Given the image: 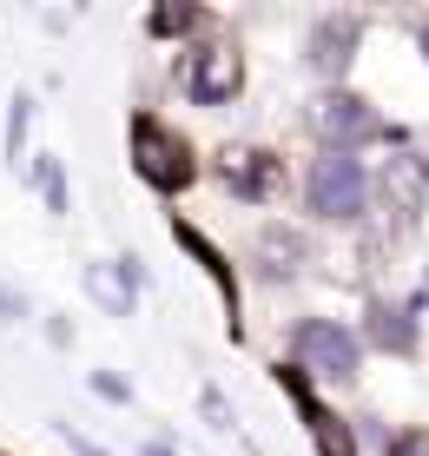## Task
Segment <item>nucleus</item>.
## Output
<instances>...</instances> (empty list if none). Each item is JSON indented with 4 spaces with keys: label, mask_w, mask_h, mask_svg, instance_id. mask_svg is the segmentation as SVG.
Returning a JSON list of instances; mask_svg holds the SVG:
<instances>
[{
    "label": "nucleus",
    "mask_w": 429,
    "mask_h": 456,
    "mask_svg": "<svg viewBox=\"0 0 429 456\" xmlns=\"http://www.w3.org/2000/svg\"><path fill=\"white\" fill-rule=\"evenodd\" d=\"M53 430H60V444H67L73 456H113V450H100V444H93V436H79L73 423H53Z\"/></svg>",
    "instance_id": "obj_18"
},
{
    "label": "nucleus",
    "mask_w": 429,
    "mask_h": 456,
    "mask_svg": "<svg viewBox=\"0 0 429 456\" xmlns=\"http://www.w3.org/2000/svg\"><path fill=\"white\" fill-rule=\"evenodd\" d=\"M146 456H179V450H172V444H146Z\"/></svg>",
    "instance_id": "obj_21"
},
{
    "label": "nucleus",
    "mask_w": 429,
    "mask_h": 456,
    "mask_svg": "<svg viewBox=\"0 0 429 456\" xmlns=\"http://www.w3.org/2000/svg\"><path fill=\"white\" fill-rule=\"evenodd\" d=\"M311 133L324 139V152H363V146H376V139H390V146H396V139H403V126H390L370 100L330 86L324 100L311 106Z\"/></svg>",
    "instance_id": "obj_4"
},
{
    "label": "nucleus",
    "mask_w": 429,
    "mask_h": 456,
    "mask_svg": "<svg viewBox=\"0 0 429 456\" xmlns=\"http://www.w3.org/2000/svg\"><path fill=\"white\" fill-rule=\"evenodd\" d=\"M417 40H423V60H429V20H417Z\"/></svg>",
    "instance_id": "obj_20"
},
{
    "label": "nucleus",
    "mask_w": 429,
    "mask_h": 456,
    "mask_svg": "<svg viewBox=\"0 0 429 456\" xmlns=\"http://www.w3.org/2000/svg\"><path fill=\"white\" fill-rule=\"evenodd\" d=\"M363 344H376V351H390V357H417V344H423L417 305H390V297H370V311H363Z\"/></svg>",
    "instance_id": "obj_9"
},
{
    "label": "nucleus",
    "mask_w": 429,
    "mask_h": 456,
    "mask_svg": "<svg viewBox=\"0 0 429 456\" xmlns=\"http://www.w3.org/2000/svg\"><path fill=\"white\" fill-rule=\"evenodd\" d=\"M291 364L311 384H357L363 377V338L344 318H297L291 324Z\"/></svg>",
    "instance_id": "obj_2"
},
{
    "label": "nucleus",
    "mask_w": 429,
    "mask_h": 456,
    "mask_svg": "<svg viewBox=\"0 0 429 456\" xmlns=\"http://www.w3.org/2000/svg\"><path fill=\"white\" fill-rule=\"evenodd\" d=\"M86 390H93V397H106V403H133V384H125V377H113V370H93Z\"/></svg>",
    "instance_id": "obj_16"
},
{
    "label": "nucleus",
    "mask_w": 429,
    "mask_h": 456,
    "mask_svg": "<svg viewBox=\"0 0 429 456\" xmlns=\"http://www.w3.org/2000/svg\"><path fill=\"white\" fill-rule=\"evenodd\" d=\"M357 46H363V20L357 13H317L311 34H304V67L317 73V80H344L351 60H357Z\"/></svg>",
    "instance_id": "obj_6"
},
{
    "label": "nucleus",
    "mask_w": 429,
    "mask_h": 456,
    "mask_svg": "<svg viewBox=\"0 0 429 456\" xmlns=\"http://www.w3.org/2000/svg\"><path fill=\"white\" fill-rule=\"evenodd\" d=\"M376 199V172L357 152H317L304 166V212L317 225H363Z\"/></svg>",
    "instance_id": "obj_1"
},
{
    "label": "nucleus",
    "mask_w": 429,
    "mask_h": 456,
    "mask_svg": "<svg viewBox=\"0 0 429 456\" xmlns=\"http://www.w3.org/2000/svg\"><path fill=\"white\" fill-rule=\"evenodd\" d=\"M179 86L192 106H225L245 93V53L238 40H198L185 46V67H179Z\"/></svg>",
    "instance_id": "obj_5"
},
{
    "label": "nucleus",
    "mask_w": 429,
    "mask_h": 456,
    "mask_svg": "<svg viewBox=\"0 0 429 456\" xmlns=\"http://www.w3.org/2000/svg\"><path fill=\"white\" fill-rule=\"evenodd\" d=\"M125 152H133V172L152 185V192H185V185L198 179L192 139L172 133L158 113H139V119H133V139H125Z\"/></svg>",
    "instance_id": "obj_3"
},
{
    "label": "nucleus",
    "mask_w": 429,
    "mask_h": 456,
    "mask_svg": "<svg viewBox=\"0 0 429 456\" xmlns=\"http://www.w3.org/2000/svg\"><path fill=\"white\" fill-rule=\"evenodd\" d=\"M384 456H429V430H396L384 444Z\"/></svg>",
    "instance_id": "obj_17"
},
{
    "label": "nucleus",
    "mask_w": 429,
    "mask_h": 456,
    "mask_svg": "<svg viewBox=\"0 0 429 456\" xmlns=\"http://www.w3.org/2000/svg\"><path fill=\"white\" fill-rule=\"evenodd\" d=\"M172 239H179L185 251H192V258L205 265V272H212V285L225 291V311H231V338H238V278H231V265H225V251H218L212 239H205L198 225H185V218H172Z\"/></svg>",
    "instance_id": "obj_12"
},
{
    "label": "nucleus",
    "mask_w": 429,
    "mask_h": 456,
    "mask_svg": "<svg viewBox=\"0 0 429 456\" xmlns=\"http://www.w3.org/2000/svg\"><path fill=\"white\" fill-rule=\"evenodd\" d=\"M304 265H311V245H304V232H291V225H264L258 239H251V272H258V278H271V285L297 278Z\"/></svg>",
    "instance_id": "obj_11"
},
{
    "label": "nucleus",
    "mask_w": 429,
    "mask_h": 456,
    "mask_svg": "<svg viewBox=\"0 0 429 456\" xmlns=\"http://www.w3.org/2000/svg\"><path fill=\"white\" fill-rule=\"evenodd\" d=\"M139 285H146V265H139L133 251H119V258H106V265H86V297L106 305L113 318H133Z\"/></svg>",
    "instance_id": "obj_8"
},
{
    "label": "nucleus",
    "mask_w": 429,
    "mask_h": 456,
    "mask_svg": "<svg viewBox=\"0 0 429 456\" xmlns=\"http://www.w3.org/2000/svg\"><path fill=\"white\" fill-rule=\"evenodd\" d=\"M376 192L396 218H417L423 199H429V152H396V159L376 172Z\"/></svg>",
    "instance_id": "obj_10"
},
{
    "label": "nucleus",
    "mask_w": 429,
    "mask_h": 456,
    "mask_svg": "<svg viewBox=\"0 0 429 456\" xmlns=\"http://www.w3.org/2000/svg\"><path fill=\"white\" fill-rule=\"evenodd\" d=\"M192 27H205V13H198V7H152V13H146V34H152V40L192 34Z\"/></svg>",
    "instance_id": "obj_14"
},
{
    "label": "nucleus",
    "mask_w": 429,
    "mask_h": 456,
    "mask_svg": "<svg viewBox=\"0 0 429 456\" xmlns=\"http://www.w3.org/2000/svg\"><path fill=\"white\" fill-rule=\"evenodd\" d=\"M27 318V297L13 291V285H0V331H7V324H20Z\"/></svg>",
    "instance_id": "obj_19"
},
{
    "label": "nucleus",
    "mask_w": 429,
    "mask_h": 456,
    "mask_svg": "<svg viewBox=\"0 0 429 456\" xmlns=\"http://www.w3.org/2000/svg\"><path fill=\"white\" fill-rule=\"evenodd\" d=\"M27 126H34V93H13L7 100V159L27 152Z\"/></svg>",
    "instance_id": "obj_15"
},
{
    "label": "nucleus",
    "mask_w": 429,
    "mask_h": 456,
    "mask_svg": "<svg viewBox=\"0 0 429 456\" xmlns=\"http://www.w3.org/2000/svg\"><path fill=\"white\" fill-rule=\"evenodd\" d=\"M27 179H34L40 206L53 212V218H67V212H73V185H67V166H60L53 152H34V166H27Z\"/></svg>",
    "instance_id": "obj_13"
},
{
    "label": "nucleus",
    "mask_w": 429,
    "mask_h": 456,
    "mask_svg": "<svg viewBox=\"0 0 429 456\" xmlns=\"http://www.w3.org/2000/svg\"><path fill=\"white\" fill-rule=\"evenodd\" d=\"M212 172H218V185H225L231 199H245V206H264V199L278 192V179H284L278 152H258V146H225L212 159Z\"/></svg>",
    "instance_id": "obj_7"
}]
</instances>
